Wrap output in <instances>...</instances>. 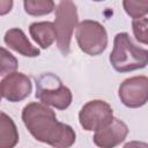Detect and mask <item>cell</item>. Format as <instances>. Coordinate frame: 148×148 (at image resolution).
Listing matches in <instances>:
<instances>
[{
    "mask_svg": "<svg viewBox=\"0 0 148 148\" xmlns=\"http://www.w3.org/2000/svg\"><path fill=\"white\" fill-rule=\"evenodd\" d=\"M22 120L37 141L57 148H68L75 142L74 130L69 125L60 123L54 111L42 102L27 104L22 110Z\"/></svg>",
    "mask_w": 148,
    "mask_h": 148,
    "instance_id": "1",
    "label": "cell"
},
{
    "mask_svg": "<svg viewBox=\"0 0 148 148\" xmlns=\"http://www.w3.org/2000/svg\"><path fill=\"white\" fill-rule=\"evenodd\" d=\"M110 62L118 73L141 69L148 65V50L135 45L127 32H119L114 36Z\"/></svg>",
    "mask_w": 148,
    "mask_h": 148,
    "instance_id": "2",
    "label": "cell"
},
{
    "mask_svg": "<svg viewBox=\"0 0 148 148\" xmlns=\"http://www.w3.org/2000/svg\"><path fill=\"white\" fill-rule=\"evenodd\" d=\"M36 98L46 105L65 110L72 103V91L57 75L44 73L36 79Z\"/></svg>",
    "mask_w": 148,
    "mask_h": 148,
    "instance_id": "3",
    "label": "cell"
},
{
    "mask_svg": "<svg viewBox=\"0 0 148 148\" xmlns=\"http://www.w3.org/2000/svg\"><path fill=\"white\" fill-rule=\"evenodd\" d=\"M79 15L76 5L72 0H60L56 7L54 27L57 32V45L64 56L71 51V40L74 28L77 27Z\"/></svg>",
    "mask_w": 148,
    "mask_h": 148,
    "instance_id": "4",
    "label": "cell"
},
{
    "mask_svg": "<svg viewBox=\"0 0 148 148\" xmlns=\"http://www.w3.org/2000/svg\"><path fill=\"white\" fill-rule=\"evenodd\" d=\"M75 37L80 50L89 56L103 53L108 46V32L97 21L83 20L76 27Z\"/></svg>",
    "mask_w": 148,
    "mask_h": 148,
    "instance_id": "5",
    "label": "cell"
},
{
    "mask_svg": "<svg viewBox=\"0 0 148 148\" xmlns=\"http://www.w3.org/2000/svg\"><path fill=\"white\" fill-rule=\"evenodd\" d=\"M112 108L102 99L87 102L79 112V121L81 127L88 132H96L106 127L113 120Z\"/></svg>",
    "mask_w": 148,
    "mask_h": 148,
    "instance_id": "6",
    "label": "cell"
},
{
    "mask_svg": "<svg viewBox=\"0 0 148 148\" xmlns=\"http://www.w3.org/2000/svg\"><path fill=\"white\" fill-rule=\"evenodd\" d=\"M120 102L131 109H136L148 102V76L138 75L124 80L118 89Z\"/></svg>",
    "mask_w": 148,
    "mask_h": 148,
    "instance_id": "7",
    "label": "cell"
},
{
    "mask_svg": "<svg viewBox=\"0 0 148 148\" xmlns=\"http://www.w3.org/2000/svg\"><path fill=\"white\" fill-rule=\"evenodd\" d=\"M0 83L1 96L13 103L25 99L32 90L31 80L25 74L18 72L3 76Z\"/></svg>",
    "mask_w": 148,
    "mask_h": 148,
    "instance_id": "8",
    "label": "cell"
},
{
    "mask_svg": "<svg viewBox=\"0 0 148 148\" xmlns=\"http://www.w3.org/2000/svg\"><path fill=\"white\" fill-rule=\"evenodd\" d=\"M128 134L127 125L118 119L113 118V120L104 128H101L94 134V143L102 148H112L120 145Z\"/></svg>",
    "mask_w": 148,
    "mask_h": 148,
    "instance_id": "9",
    "label": "cell"
},
{
    "mask_svg": "<svg viewBox=\"0 0 148 148\" xmlns=\"http://www.w3.org/2000/svg\"><path fill=\"white\" fill-rule=\"evenodd\" d=\"M3 42L9 49L16 51L17 53L24 57L35 58V57H38L40 53L39 50L29 42L23 30L18 28H12L7 30L3 36Z\"/></svg>",
    "mask_w": 148,
    "mask_h": 148,
    "instance_id": "10",
    "label": "cell"
},
{
    "mask_svg": "<svg viewBox=\"0 0 148 148\" xmlns=\"http://www.w3.org/2000/svg\"><path fill=\"white\" fill-rule=\"evenodd\" d=\"M29 32L42 49H49L57 39L56 27L52 22H34L29 27Z\"/></svg>",
    "mask_w": 148,
    "mask_h": 148,
    "instance_id": "11",
    "label": "cell"
},
{
    "mask_svg": "<svg viewBox=\"0 0 148 148\" xmlns=\"http://www.w3.org/2000/svg\"><path fill=\"white\" fill-rule=\"evenodd\" d=\"M18 142V132L13 119L5 112L0 113V148H13Z\"/></svg>",
    "mask_w": 148,
    "mask_h": 148,
    "instance_id": "12",
    "label": "cell"
},
{
    "mask_svg": "<svg viewBox=\"0 0 148 148\" xmlns=\"http://www.w3.org/2000/svg\"><path fill=\"white\" fill-rule=\"evenodd\" d=\"M24 10L31 16H44L51 14L54 8L53 0H23Z\"/></svg>",
    "mask_w": 148,
    "mask_h": 148,
    "instance_id": "13",
    "label": "cell"
},
{
    "mask_svg": "<svg viewBox=\"0 0 148 148\" xmlns=\"http://www.w3.org/2000/svg\"><path fill=\"white\" fill-rule=\"evenodd\" d=\"M123 7L132 18L143 17L148 14V0H123Z\"/></svg>",
    "mask_w": 148,
    "mask_h": 148,
    "instance_id": "14",
    "label": "cell"
},
{
    "mask_svg": "<svg viewBox=\"0 0 148 148\" xmlns=\"http://www.w3.org/2000/svg\"><path fill=\"white\" fill-rule=\"evenodd\" d=\"M132 29L136 40L141 44L148 45V18L146 17L133 18Z\"/></svg>",
    "mask_w": 148,
    "mask_h": 148,
    "instance_id": "15",
    "label": "cell"
},
{
    "mask_svg": "<svg viewBox=\"0 0 148 148\" xmlns=\"http://www.w3.org/2000/svg\"><path fill=\"white\" fill-rule=\"evenodd\" d=\"M17 60L16 58L9 53L5 47H1V71H0V75L1 76H6L8 74H12L14 72H16L17 69Z\"/></svg>",
    "mask_w": 148,
    "mask_h": 148,
    "instance_id": "16",
    "label": "cell"
},
{
    "mask_svg": "<svg viewBox=\"0 0 148 148\" xmlns=\"http://www.w3.org/2000/svg\"><path fill=\"white\" fill-rule=\"evenodd\" d=\"M13 8V0H1L0 1V15H6Z\"/></svg>",
    "mask_w": 148,
    "mask_h": 148,
    "instance_id": "17",
    "label": "cell"
},
{
    "mask_svg": "<svg viewBox=\"0 0 148 148\" xmlns=\"http://www.w3.org/2000/svg\"><path fill=\"white\" fill-rule=\"evenodd\" d=\"M92 1H95V2H99V1H105V0H92Z\"/></svg>",
    "mask_w": 148,
    "mask_h": 148,
    "instance_id": "18",
    "label": "cell"
}]
</instances>
